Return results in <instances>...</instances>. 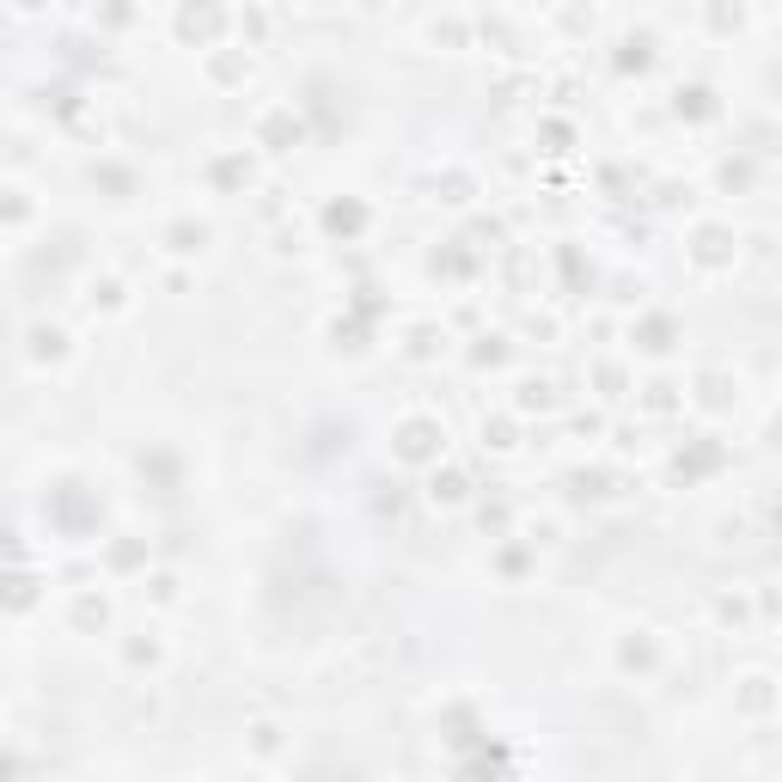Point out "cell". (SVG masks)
Masks as SVG:
<instances>
[{
	"instance_id": "6da1fadb",
	"label": "cell",
	"mask_w": 782,
	"mask_h": 782,
	"mask_svg": "<svg viewBox=\"0 0 782 782\" xmlns=\"http://www.w3.org/2000/svg\"><path fill=\"white\" fill-rule=\"evenodd\" d=\"M392 459L398 465H416V471H434L446 459V422L429 410L404 416L398 429H392Z\"/></svg>"
},
{
	"instance_id": "7a4b0ae2",
	"label": "cell",
	"mask_w": 782,
	"mask_h": 782,
	"mask_svg": "<svg viewBox=\"0 0 782 782\" xmlns=\"http://www.w3.org/2000/svg\"><path fill=\"white\" fill-rule=\"evenodd\" d=\"M44 520L56 526L62 538H86L98 532V495L80 483V477H68V483H56V490L44 495Z\"/></svg>"
},
{
	"instance_id": "3957f363",
	"label": "cell",
	"mask_w": 782,
	"mask_h": 782,
	"mask_svg": "<svg viewBox=\"0 0 782 782\" xmlns=\"http://www.w3.org/2000/svg\"><path fill=\"white\" fill-rule=\"evenodd\" d=\"M685 257H690V269L721 276V269H734V257H739V232L727 227V220H697V227L685 232Z\"/></svg>"
},
{
	"instance_id": "277c9868",
	"label": "cell",
	"mask_w": 782,
	"mask_h": 782,
	"mask_svg": "<svg viewBox=\"0 0 782 782\" xmlns=\"http://www.w3.org/2000/svg\"><path fill=\"white\" fill-rule=\"evenodd\" d=\"M251 141H257L263 154H288V147L306 141V117L293 105H263L257 117H251Z\"/></svg>"
},
{
	"instance_id": "5b68a950",
	"label": "cell",
	"mask_w": 782,
	"mask_h": 782,
	"mask_svg": "<svg viewBox=\"0 0 782 782\" xmlns=\"http://www.w3.org/2000/svg\"><path fill=\"white\" fill-rule=\"evenodd\" d=\"M171 32L196 49H215L220 37L232 32V13L227 7H178V13H171Z\"/></svg>"
},
{
	"instance_id": "8992f818",
	"label": "cell",
	"mask_w": 782,
	"mask_h": 782,
	"mask_svg": "<svg viewBox=\"0 0 782 782\" xmlns=\"http://www.w3.org/2000/svg\"><path fill=\"white\" fill-rule=\"evenodd\" d=\"M612 660H617V673L624 678H654L660 673V636L654 629H624V636H617V648H612Z\"/></svg>"
},
{
	"instance_id": "52a82bcc",
	"label": "cell",
	"mask_w": 782,
	"mask_h": 782,
	"mask_svg": "<svg viewBox=\"0 0 782 782\" xmlns=\"http://www.w3.org/2000/svg\"><path fill=\"white\" fill-rule=\"evenodd\" d=\"M721 465H727V446L715 441V434H697V441H685L673 453V477L678 483H703V477H715Z\"/></svg>"
},
{
	"instance_id": "ba28073f",
	"label": "cell",
	"mask_w": 782,
	"mask_h": 782,
	"mask_svg": "<svg viewBox=\"0 0 782 782\" xmlns=\"http://www.w3.org/2000/svg\"><path fill=\"white\" fill-rule=\"evenodd\" d=\"M202 80L215 86V93H239L251 80V56L239 44H215L208 56H202Z\"/></svg>"
},
{
	"instance_id": "9c48e42d",
	"label": "cell",
	"mask_w": 782,
	"mask_h": 782,
	"mask_svg": "<svg viewBox=\"0 0 782 782\" xmlns=\"http://www.w3.org/2000/svg\"><path fill=\"white\" fill-rule=\"evenodd\" d=\"M202 178H208L220 196H245V190L257 184V166H251L245 147H227V154H215L208 166H202Z\"/></svg>"
},
{
	"instance_id": "30bf717a",
	"label": "cell",
	"mask_w": 782,
	"mask_h": 782,
	"mask_svg": "<svg viewBox=\"0 0 782 782\" xmlns=\"http://www.w3.org/2000/svg\"><path fill=\"white\" fill-rule=\"evenodd\" d=\"M44 605V575H32V568H0V612H37Z\"/></svg>"
},
{
	"instance_id": "8fae6325",
	"label": "cell",
	"mask_w": 782,
	"mask_h": 782,
	"mask_svg": "<svg viewBox=\"0 0 782 782\" xmlns=\"http://www.w3.org/2000/svg\"><path fill=\"white\" fill-rule=\"evenodd\" d=\"M368 202L361 196H330L324 202V215H318V227L330 232V239H342V245H349V239H361V232H368Z\"/></svg>"
},
{
	"instance_id": "7c38bea8",
	"label": "cell",
	"mask_w": 782,
	"mask_h": 782,
	"mask_svg": "<svg viewBox=\"0 0 782 782\" xmlns=\"http://www.w3.org/2000/svg\"><path fill=\"white\" fill-rule=\"evenodd\" d=\"M734 709H739V715H751V721H770V715H777V678H770V673L734 678Z\"/></svg>"
},
{
	"instance_id": "4fadbf2b",
	"label": "cell",
	"mask_w": 782,
	"mask_h": 782,
	"mask_svg": "<svg viewBox=\"0 0 782 782\" xmlns=\"http://www.w3.org/2000/svg\"><path fill=\"white\" fill-rule=\"evenodd\" d=\"M673 117H685V123H709V117H721L715 86H703V80H685V86L673 93Z\"/></svg>"
},
{
	"instance_id": "5bb4252c",
	"label": "cell",
	"mask_w": 782,
	"mask_h": 782,
	"mask_svg": "<svg viewBox=\"0 0 782 782\" xmlns=\"http://www.w3.org/2000/svg\"><path fill=\"white\" fill-rule=\"evenodd\" d=\"M477 190H483V184H477L471 166H441V171H434V196H441L446 208H471Z\"/></svg>"
},
{
	"instance_id": "9a60e30c",
	"label": "cell",
	"mask_w": 782,
	"mask_h": 782,
	"mask_svg": "<svg viewBox=\"0 0 782 782\" xmlns=\"http://www.w3.org/2000/svg\"><path fill=\"white\" fill-rule=\"evenodd\" d=\"M68 624H74L80 636H98V629H110V599L98 593V587H80L74 605H68Z\"/></svg>"
},
{
	"instance_id": "2e32d148",
	"label": "cell",
	"mask_w": 782,
	"mask_h": 782,
	"mask_svg": "<svg viewBox=\"0 0 782 782\" xmlns=\"http://www.w3.org/2000/svg\"><path fill=\"white\" fill-rule=\"evenodd\" d=\"M629 342H636L642 354H666V349L678 342V324L666 318V312H648V318L629 324Z\"/></svg>"
},
{
	"instance_id": "e0dca14e",
	"label": "cell",
	"mask_w": 782,
	"mask_h": 782,
	"mask_svg": "<svg viewBox=\"0 0 782 782\" xmlns=\"http://www.w3.org/2000/svg\"><path fill=\"white\" fill-rule=\"evenodd\" d=\"M429 502L434 507H465L471 502V477H465L459 465H434L429 471Z\"/></svg>"
},
{
	"instance_id": "ac0fdd59",
	"label": "cell",
	"mask_w": 782,
	"mask_h": 782,
	"mask_svg": "<svg viewBox=\"0 0 782 782\" xmlns=\"http://www.w3.org/2000/svg\"><path fill=\"white\" fill-rule=\"evenodd\" d=\"M208 239H215V227H208V220H190V215L166 227V251H171V257H202Z\"/></svg>"
},
{
	"instance_id": "d6986e66",
	"label": "cell",
	"mask_w": 782,
	"mask_h": 782,
	"mask_svg": "<svg viewBox=\"0 0 782 782\" xmlns=\"http://www.w3.org/2000/svg\"><path fill=\"white\" fill-rule=\"evenodd\" d=\"M68 354H74V342H68L62 324H32V361L37 368H62Z\"/></svg>"
},
{
	"instance_id": "ffe728a7",
	"label": "cell",
	"mask_w": 782,
	"mask_h": 782,
	"mask_svg": "<svg viewBox=\"0 0 782 782\" xmlns=\"http://www.w3.org/2000/svg\"><path fill=\"white\" fill-rule=\"evenodd\" d=\"M429 263H434V276H477V269H483V257H477L465 239H446V245L434 251Z\"/></svg>"
},
{
	"instance_id": "44dd1931",
	"label": "cell",
	"mask_w": 782,
	"mask_h": 782,
	"mask_svg": "<svg viewBox=\"0 0 782 782\" xmlns=\"http://www.w3.org/2000/svg\"><path fill=\"white\" fill-rule=\"evenodd\" d=\"M477 434H483V453H514V446H520V422H514L507 410L483 416V422H477Z\"/></svg>"
},
{
	"instance_id": "7402d4cb",
	"label": "cell",
	"mask_w": 782,
	"mask_h": 782,
	"mask_svg": "<svg viewBox=\"0 0 782 782\" xmlns=\"http://www.w3.org/2000/svg\"><path fill=\"white\" fill-rule=\"evenodd\" d=\"M404 354H410V361H441L446 354V330L441 324H410V330H404Z\"/></svg>"
},
{
	"instance_id": "603a6c76",
	"label": "cell",
	"mask_w": 782,
	"mask_h": 782,
	"mask_svg": "<svg viewBox=\"0 0 782 782\" xmlns=\"http://www.w3.org/2000/svg\"><path fill=\"white\" fill-rule=\"evenodd\" d=\"M135 471H141V483L154 477V483H159V495H171V490H178V459H171V453H159V446H147V453H141V459H135Z\"/></svg>"
},
{
	"instance_id": "cb8c5ba5",
	"label": "cell",
	"mask_w": 782,
	"mask_h": 782,
	"mask_svg": "<svg viewBox=\"0 0 782 782\" xmlns=\"http://www.w3.org/2000/svg\"><path fill=\"white\" fill-rule=\"evenodd\" d=\"M105 563H110V575L147 568V538H117V544H105Z\"/></svg>"
},
{
	"instance_id": "d4e9b609",
	"label": "cell",
	"mask_w": 782,
	"mask_h": 782,
	"mask_svg": "<svg viewBox=\"0 0 782 782\" xmlns=\"http://www.w3.org/2000/svg\"><path fill=\"white\" fill-rule=\"evenodd\" d=\"M532 563H538V551L526 544V538H507L502 551H495V568H502V581H520Z\"/></svg>"
},
{
	"instance_id": "484cf974",
	"label": "cell",
	"mask_w": 782,
	"mask_h": 782,
	"mask_svg": "<svg viewBox=\"0 0 782 782\" xmlns=\"http://www.w3.org/2000/svg\"><path fill=\"white\" fill-rule=\"evenodd\" d=\"M734 398H739V385L727 380V373H703V380H697V404H703V410H727Z\"/></svg>"
},
{
	"instance_id": "4316f807",
	"label": "cell",
	"mask_w": 782,
	"mask_h": 782,
	"mask_svg": "<svg viewBox=\"0 0 782 782\" xmlns=\"http://www.w3.org/2000/svg\"><path fill=\"white\" fill-rule=\"evenodd\" d=\"M429 37L446 49H471V19L465 13H446V19H429Z\"/></svg>"
},
{
	"instance_id": "83f0119b",
	"label": "cell",
	"mask_w": 782,
	"mask_h": 782,
	"mask_svg": "<svg viewBox=\"0 0 782 782\" xmlns=\"http://www.w3.org/2000/svg\"><path fill=\"white\" fill-rule=\"evenodd\" d=\"M159 660H166L159 636H129V642H123V666H135V673H154Z\"/></svg>"
},
{
	"instance_id": "f1b7e54d",
	"label": "cell",
	"mask_w": 782,
	"mask_h": 782,
	"mask_svg": "<svg viewBox=\"0 0 782 782\" xmlns=\"http://www.w3.org/2000/svg\"><path fill=\"white\" fill-rule=\"evenodd\" d=\"M288 751V727L281 721H257L251 727V758H281Z\"/></svg>"
},
{
	"instance_id": "f546056e",
	"label": "cell",
	"mask_w": 782,
	"mask_h": 782,
	"mask_svg": "<svg viewBox=\"0 0 782 782\" xmlns=\"http://www.w3.org/2000/svg\"><path fill=\"white\" fill-rule=\"evenodd\" d=\"M93 184H105V190H110V202H123L129 190H135V171L117 166V159H98V166H93Z\"/></svg>"
},
{
	"instance_id": "4dcf8cb0",
	"label": "cell",
	"mask_w": 782,
	"mask_h": 782,
	"mask_svg": "<svg viewBox=\"0 0 782 782\" xmlns=\"http://www.w3.org/2000/svg\"><path fill=\"white\" fill-rule=\"evenodd\" d=\"M86 300H93V312H123V306H129V288H123L117 276H98Z\"/></svg>"
},
{
	"instance_id": "1f68e13d",
	"label": "cell",
	"mask_w": 782,
	"mask_h": 782,
	"mask_svg": "<svg viewBox=\"0 0 782 782\" xmlns=\"http://www.w3.org/2000/svg\"><path fill=\"white\" fill-rule=\"evenodd\" d=\"M617 68H624V74H648V68H654V37H629V44L617 49Z\"/></svg>"
},
{
	"instance_id": "d6a6232c",
	"label": "cell",
	"mask_w": 782,
	"mask_h": 782,
	"mask_svg": "<svg viewBox=\"0 0 782 782\" xmlns=\"http://www.w3.org/2000/svg\"><path fill=\"white\" fill-rule=\"evenodd\" d=\"M575 495L581 502H612V471H575Z\"/></svg>"
},
{
	"instance_id": "836d02e7",
	"label": "cell",
	"mask_w": 782,
	"mask_h": 782,
	"mask_svg": "<svg viewBox=\"0 0 782 782\" xmlns=\"http://www.w3.org/2000/svg\"><path fill=\"white\" fill-rule=\"evenodd\" d=\"M32 215H37V202L25 196V190H13V184L0 190V220H7V227H19V220H32Z\"/></svg>"
},
{
	"instance_id": "e575fe53",
	"label": "cell",
	"mask_w": 782,
	"mask_h": 782,
	"mask_svg": "<svg viewBox=\"0 0 782 782\" xmlns=\"http://www.w3.org/2000/svg\"><path fill=\"white\" fill-rule=\"evenodd\" d=\"M551 404H556V385L551 380H526L520 398H514V410H551Z\"/></svg>"
},
{
	"instance_id": "d590c367",
	"label": "cell",
	"mask_w": 782,
	"mask_h": 782,
	"mask_svg": "<svg viewBox=\"0 0 782 782\" xmlns=\"http://www.w3.org/2000/svg\"><path fill=\"white\" fill-rule=\"evenodd\" d=\"M678 404H685V398H678V385H666V380H654L642 392V410L648 416H666V410H678Z\"/></svg>"
},
{
	"instance_id": "8d00e7d4",
	"label": "cell",
	"mask_w": 782,
	"mask_h": 782,
	"mask_svg": "<svg viewBox=\"0 0 782 782\" xmlns=\"http://www.w3.org/2000/svg\"><path fill=\"white\" fill-rule=\"evenodd\" d=\"M721 190H751V159L746 154H734V159H721Z\"/></svg>"
},
{
	"instance_id": "74e56055",
	"label": "cell",
	"mask_w": 782,
	"mask_h": 782,
	"mask_svg": "<svg viewBox=\"0 0 782 782\" xmlns=\"http://www.w3.org/2000/svg\"><path fill=\"white\" fill-rule=\"evenodd\" d=\"M502 361H507V337H477L471 368H502Z\"/></svg>"
},
{
	"instance_id": "f35d334b",
	"label": "cell",
	"mask_w": 782,
	"mask_h": 782,
	"mask_svg": "<svg viewBox=\"0 0 782 782\" xmlns=\"http://www.w3.org/2000/svg\"><path fill=\"white\" fill-rule=\"evenodd\" d=\"M147 599H154V605H178V575H166V568H159V575H147Z\"/></svg>"
},
{
	"instance_id": "ab89813d",
	"label": "cell",
	"mask_w": 782,
	"mask_h": 782,
	"mask_svg": "<svg viewBox=\"0 0 782 782\" xmlns=\"http://www.w3.org/2000/svg\"><path fill=\"white\" fill-rule=\"evenodd\" d=\"M544 141H551L544 154H568V141H575V123H563V117H551V123H544Z\"/></svg>"
},
{
	"instance_id": "60d3db41",
	"label": "cell",
	"mask_w": 782,
	"mask_h": 782,
	"mask_svg": "<svg viewBox=\"0 0 782 782\" xmlns=\"http://www.w3.org/2000/svg\"><path fill=\"white\" fill-rule=\"evenodd\" d=\"M593 385L605 392V398H617V392H624V368H612V361H599V368H593Z\"/></svg>"
},
{
	"instance_id": "b9f144b4",
	"label": "cell",
	"mask_w": 782,
	"mask_h": 782,
	"mask_svg": "<svg viewBox=\"0 0 782 782\" xmlns=\"http://www.w3.org/2000/svg\"><path fill=\"white\" fill-rule=\"evenodd\" d=\"M715 617L739 629V624H746V599H739V593H721V599H715Z\"/></svg>"
},
{
	"instance_id": "7bdbcfd3",
	"label": "cell",
	"mask_w": 782,
	"mask_h": 782,
	"mask_svg": "<svg viewBox=\"0 0 782 782\" xmlns=\"http://www.w3.org/2000/svg\"><path fill=\"white\" fill-rule=\"evenodd\" d=\"M477 520L483 532H507V502H477Z\"/></svg>"
},
{
	"instance_id": "ee69618b",
	"label": "cell",
	"mask_w": 782,
	"mask_h": 782,
	"mask_svg": "<svg viewBox=\"0 0 782 782\" xmlns=\"http://www.w3.org/2000/svg\"><path fill=\"white\" fill-rule=\"evenodd\" d=\"M19 777V758H13V751H0V782H13Z\"/></svg>"
}]
</instances>
